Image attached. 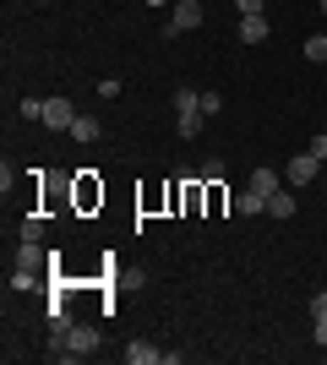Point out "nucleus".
Here are the masks:
<instances>
[{"instance_id": "nucleus-1", "label": "nucleus", "mask_w": 327, "mask_h": 365, "mask_svg": "<svg viewBox=\"0 0 327 365\" xmlns=\"http://www.w3.org/2000/svg\"><path fill=\"white\" fill-rule=\"evenodd\" d=\"M49 349H55V360H88V354H98V327H88V322H71L66 333L49 338Z\"/></svg>"}, {"instance_id": "nucleus-2", "label": "nucleus", "mask_w": 327, "mask_h": 365, "mask_svg": "<svg viewBox=\"0 0 327 365\" xmlns=\"http://www.w3.org/2000/svg\"><path fill=\"white\" fill-rule=\"evenodd\" d=\"M175 120H180V137H202V120H207V115H202V88H180V93H175Z\"/></svg>"}, {"instance_id": "nucleus-3", "label": "nucleus", "mask_w": 327, "mask_h": 365, "mask_svg": "<svg viewBox=\"0 0 327 365\" xmlns=\"http://www.w3.org/2000/svg\"><path fill=\"white\" fill-rule=\"evenodd\" d=\"M207 11H202V0H175V11H170V33H191V28H202Z\"/></svg>"}, {"instance_id": "nucleus-4", "label": "nucleus", "mask_w": 327, "mask_h": 365, "mask_svg": "<svg viewBox=\"0 0 327 365\" xmlns=\"http://www.w3.org/2000/svg\"><path fill=\"white\" fill-rule=\"evenodd\" d=\"M316 175H322V158H316V153H300V158L284 164V180H289V185H311Z\"/></svg>"}, {"instance_id": "nucleus-5", "label": "nucleus", "mask_w": 327, "mask_h": 365, "mask_svg": "<svg viewBox=\"0 0 327 365\" xmlns=\"http://www.w3.org/2000/svg\"><path fill=\"white\" fill-rule=\"evenodd\" d=\"M71 120H77V104H71V98H44V125L49 131H71Z\"/></svg>"}, {"instance_id": "nucleus-6", "label": "nucleus", "mask_w": 327, "mask_h": 365, "mask_svg": "<svg viewBox=\"0 0 327 365\" xmlns=\"http://www.w3.org/2000/svg\"><path fill=\"white\" fill-rule=\"evenodd\" d=\"M125 365H164V349H153V344H125Z\"/></svg>"}, {"instance_id": "nucleus-7", "label": "nucleus", "mask_w": 327, "mask_h": 365, "mask_svg": "<svg viewBox=\"0 0 327 365\" xmlns=\"http://www.w3.org/2000/svg\"><path fill=\"white\" fill-rule=\"evenodd\" d=\"M234 213H246V218H267V197H256V191H240V197H234Z\"/></svg>"}, {"instance_id": "nucleus-8", "label": "nucleus", "mask_w": 327, "mask_h": 365, "mask_svg": "<svg viewBox=\"0 0 327 365\" xmlns=\"http://www.w3.org/2000/svg\"><path fill=\"white\" fill-rule=\"evenodd\" d=\"M279 180H284V175H273V169L262 164V169H251V180H246V185L256 191V197H273V191H279Z\"/></svg>"}, {"instance_id": "nucleus-9", "label": "nucleus", "mask_w": 327, "mask_h": 365, "mask_svg": "<svg viewBox=\"0 0 327 365\" xmlns=\"http://www.w3.org/2000/svg\"><path fill=\"white\" fill-rule=\"evenodd\" d=\"M267 33H273V28H267V16H240V44H262Z\"/></svg>"}, {"instance_id": "nucleus-10", "label": "nucleus", "mask_w": 327, "mask_h": 365, "mask_svg": "<svg viewBox=\"0 0 327 365\" xmlns=\"http://www.w3.org/2000/svg\"><path fill=\"white\" fill-rule=\"evenodd\" d=\"M267 218H295V191H273V197H267Z\"/></svg>"}, {"instance_id": "nucleus-11", "label": "nucleus", "mask_w": 327, "mask_h": 365, "mask_svg": "<svg viewBox=\"0 0 327 365\" xmlns=\"http://www.w3.org/2000/svg\"><path fill=\"white\" fill-rule=\"evenodd\" d=\"M98 131H104V125H98L93 115H77V120H71V137L77 142H98Z\"/></svg>"}, {"instance_id": "nucleus-12", "label": "nucleus", "mask_w": 327, "mask_h": 365, "mask_svg": "<svg viewBox=\"0 0 327 365\" xmlns=\"http://www.w3.org/2000/svg\"><path fill=\"white\" fill-rule=\"evenodd\" d=\"M300 55H306L311 66H322V61H327V33H311V38L300 44Z\"/></svg>"}, {"instance_id": "nucleus-13", "label": "nucleus", "mask_w": 327, "mask_h": 365, "mask_svg": "<svg viewBox=\"0 0 327 365\" xmlns=\"http://www.w3.org/2000/svg\"><path fill=\"white\" fill-rule=\"evenodd\" d=\"M16 115H22V120H44V98H22Z\"/></svg>"}, {"instance_id": "nucleus-14", "label": "nucleus", "mask_w": 327, "mask_h": 365, "mask_svg": "<svg viewBox=\"0 0 327 365\" xmlns=\"http://www.w3.org/2000/svg\"><path fill=\"white\" fill-rule=\"evenodd\" d=\"M33 284H38V267H16L11 273V289H33Z\"/></svg>"}, {"instance_id": "nucleus-15", "label": "nucleus", "mask_w": 327, "mask_h": 365, "mask_svg": "<svg viewBox=\"0 0 327 365\" xmlns=\"http://www.w3.org/2000/svg\"><path fill=\"white\" fill-rule=\"evenodd\" d=\"M224 109V93H213V88H202V115H218Z\"/></svg>"}, {"instance_id": "nucleus-16", "label": "nucleus", "mask_w": 327, "mask_h": 365, "mask_svg": "<svg viewBox=\"0 0 327 365\" xmlns=\"http://www.w3.org/2000/svg\"><path fill=\"white\" fill-rule=\"evenodd\" d=\"M22 240H44V218H22Z\"/></svg>"}, {"instance_id": "nucleus-17", "label": "nucleus", "mask_w": 327, "mask_h": 365, "mask_svg": "<svg viewBox=\"0 0 327 365\" xmlns=\"http://www.w3.org/2000/svg\"><path fill=\"white\" fill-rule=\"evenodd\" d=\"M11 185H16V169H11V158H6V164H0V191L11 197Z\"/></svg>"}, {"instance_id": "nucleus-18", "label": "nucleus", "mask_w": 327, "mask_h": 365, "mask_svg": "<svg viewBox=\"0 0 327 365\" xmlns=\"http://www.w3.org/2000/svg\"><path fill=\"white\" fill-rule=\"evenodd\" d=\"M262 6H267V0H234V11H240V16H262Z\"/></svg>"}, {"instance_id": "nucleus-19", "label": "nucleus", "mask_w": 327, "mask_h": 365, "mask_svg": "<svg viewBox=\"0 0 327 365\" xmlns=\"http://www.w3.org/2000/svg\"><path fill=\"white\" fill-rule=\"evenodd\" d=\"M218 175H224V158H207V164H202V175H197V180H218Z\"/></svg>"}, {"instance_id": "nucleus-20", "label": "nucleus", "mask_w": 327, "mask_h": 365, "mask_svg": "<svg viewBox=\"0 0 327 365\" xmlns=\"http://www.w3.org/2000/svg\"><path fill=\"white\" fill-rule=\"evenodd\" d=\"M306 153H316V158L327 164V131H316V137H311V148H306Z\"/></svg>"}, {"instance_id": "nucleus-21", "label": "nucleus", "mask_w": 327, "mask_h": 365, "mask_svg": "<svg viewBox=\"0 0 327 365\" xmlns=\"http://www.w3.org/2000/svg\"><path fill=\"white\" fill-rule=\"evenodd\" d=\"M316 322V349H327V317H311Z\"/></svg>"}, {"instance_id": "nucleus-22", "label": "nucleus", "mask_w": 327, "mask_h": 365, "mask_svg": "<svg viewBox=\"0 0 327 365\" xmlns=\"http://www.w3.org/2000/svg\"><path fill=\"white\" fill-rule=\"evenodd\" d=\"M311 317H327V289H316V300H311Z\"/></svg>"}, {"instance_id": "nucleus-23", "label": "nucleus", "mask_w": 327, "mask_h": 365, "mask_svg": "<svg viewBox=\"0 0 327 365\" xmlns=\"http://www.w3.org/2000/svg\"><path fill=\"white\" fill-rule=\"evenodd\" d=\"M142 6H170V0H142Z\"/></svg>"}, {"instance_id": "nucleus-24", "label": "nucleus", "mask_w": 327, "mask_h": 365, "mask_svg": "<svg viewBox=\"0 0 327 365\" xmlns=\"http://www.w3.org/2000/svg\"><path fill=\"white\" fill-rule=\"evenodd\" d=\"M322 16H327V0H322Z\"/></svg>"}]
</instances>
